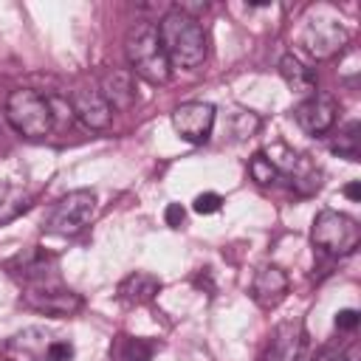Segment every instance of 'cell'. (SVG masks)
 Listing matches in <instances>:
<instances>
[{"mask_svg":"<svg viewBox=\"0 0 361 361\" xmlns=\"http://www.w3.org/2000/svg\"><path fill=\"white\" fill-rule=\"evenodd\" d=\"M220 206H223V197H220L217 192H203V195H197L195 203H192V209H195L197 214H214V212H220Z\"/></svg>","mask_w":361,"mask_h":361,"instance_id":"22","label":"cell"},{"mask_svg":"<svg viewBox=\"0 0 361 361\" xmlns=\"http://www.w3.org/2000/svg\"><path fill=\"white\" fill-rule=\"evenodd\" d=\"M285 178L290 180V186L299 195H313L322 186V169L307 155H296V161L290 164V169L285 172Z\"/></svg>","mask_w":361,"mask_h":361,"instance_id":"18","label":"cell"},{"mask_svg":"<svg viewBox=\"0 0 361 361\" xmlns=\"http://www.w3.org/2000/svg\"><path fill=\"white\" fill-rule=\"evenodd\" d=\"M124 54H127L133 76H141L149 85H166L169 82L172 65L166 59V51L158 39V28L152 23H135L127 31Z\"/></svg>","mask_w":361,"mask_h":361,"instance_id":"2","label":"cell"},{"mask_svg":"<svg viewBox=\"0 0 361 361\" xmlns=\"http://www.w3.org/2000/svg\"><path fill=\"white\" fill-rule=\"evenodd\" d=\"M336 99L327 96V93H313L307 99H302L293 110V118L296 124L307 133V135H324L333 124H336Z\"/></svg>","mask_w":361,"mask_h":361,"instance_id":"10","label":"cell"},{"mask_svg":"<svg viewBox=\"0 0 361 361\" xmlns=\"http://www.w3.org/2000/svg\"><path fill=\"white\" fill-rule=\"evenodd\" d=\"M6 118L20 135L42 138L54 130L56 110L48 96L31 90V87H20V90H11L6 99Z\"/></svg>","mask_w":361,"mask_h":361,"instance_id":"3","label":"cell"},{"mask_svg":"<svg viewBox=\"0 0 361 361\" xmlns=\"http://www.w3.org/2000/svg\"><path fill=\"white\" fill-rule=\"evenodd\" d=\"M336 327L338 330H355L358 327V310H353V307L338 310L336 313Z\"/></svg>","mask_w":361,"mask_h":361,"instance_id":"24","label":"cell"},{"mask_svg":"<svg viewBox=\"0 0 361 361\" xmlns=\"http://www.w3.org/2000/svg\"><path fill=\"white\" fill-rule=\"evenodd\" d=\"M23 305L28 310H37V313H45V316H56V319H65V316H73L85 307V299L68 288H59V285H34L23 293Z\"/></svg>","mask_w":361,"mask_h":361,"instance_id":"7","label":"cell"},{"mask_svg":"<svg viewBox=\"0 0 361 361\" xmlns=\"http://www.w3.org/2000/svg\"><path fill=\"white\" fill-rule=\"evenodd\" d=\"M279 76L285 79V85L296 93H305V96H313L316 93V85H319V76L313 68H307L296 54H285L279 59Z\"/></svg>","mask_w":361,"mask_h":361,"instance_id":"14","label":"cell"},{"mask_svg":"<svg viewBox=\"0 0 361 361\" xmlns=\"http://www.w3.org/2000/svg\"><path fill=\"white\" fill-rule=\"evenodd\" d=\"M344 195H347L350 200H358V197H361V180H353V183H347V186H344Z\"/></svg>","mask_w":361,"mask_h":361,"instance_id":"27","label":"cell"},{"mask_svg":"<svg viewBox=\"0 0 361 361\" xmlns=\"http://www.w3.org/2000/svg\"><path fill=\"white\" fill-rule=\"evenodd\" d=\"M341 347L338 344H324V347H319L316 353H313V358L310 361H341Z\"/></svg>","mask_w":361,"mask_h":361,"instance_id":"25","label":"cell"},{"mask_svg":"<svg viewBox=\"0 0 361 361\" xmlns=\"http://www.w3.org/2000/svg\"><path fill=\"white\" fill-rule=\"evenodd\" d=\"M288 293V274L279 268V265H262L257 274H254V282H251V299L262 307V310H271L276 307Z\"/></svg>","mask_w":361,"mask_h":361,"instance_id":"12","label":"cell"},{"mask_svg":"<svg viewBox=\"0 0 361 361\" xmlns=\"http://www.w3.org/2000/svg\"><path fill=\"white\" fill-rule=\"evenodd\" d=\"M161 290V279L147 271H133L118 282V299L124 305H144Z\"/></svg>","mask_w":361,"mask_h":361,"instance_id":"15","label":"cell"},{"mask_svg":"<svg viewBox=\"0 0 361 361\" xmlns=\"http://www.w3.org/2000/svg\"><path fill=\"white\" fill-rule=\"evenodd\" d=\"M341 361H344V353H341Z\"/></svg>","mask_w":361,"mask_h":361,"instance_id":"28","label":"cell"},{"mask_svg":"<svg viewBox=\"0 0 361 361\" xmlns=\"http://www.w3.org/2000/svg\"><path fill=\"white\" fill-rule=\"evenodd\" d=\"M305 341H307L305 322L302 319H285L274 327L262 361H299L305 353Z\"/></svg>","mask_w":361,"mask_h":361,"instance_id":"9","label":"cell"},{"mask_svg":"<svg viewBox=\"0 0 361 361\" xmlns=\"http://www.w3.org/2000/svg\"><path fill=\"white\" fill-rule=\"evenodd\" d=\"M31 206V197L20 189H11V186H0V223H8L14 220L20 212H25Z\"/></svg>","mask_w":361,"mask_h":361,"instance_id":"19","label":"cell"},{"mask_svg":"<svg viewBox=\"0 0 361 361\" xmlns=\"http://www.w3.org/2000/svg\"><path fill=\"white\" fill-rule=\"evenodd\" d=\"M248 175H251L259 186H271V183L279 180V172H276V166L268 161L265 152H257V155L248 161Z\"/></svg>","mask_w":361,"mask_h":361,"instance_id":"21","label":"cell"},{"mask_svg":"<svg viewBox=\"0 0 361 361\" xmlns=\"http://www.w3.org/2000/svg\"><path fill=\"white\" fill-rule=\"evenodd\" d=\"M310 243L327 254V257H347L358 248L361 243V226L344 214V212H333V209H322L313 217V228H310Z\"/></svg>","mask_w":361,"mask_h":361,"instance_id":"4","label":"cell"},{"mask_svg":"<svg viewBox=\"0 0 361 361\" xmlns=\"http://www.w3.org/2000/svg\"><path fill=\"white\" fill-rule=\"evenodd\" d=\"M51 265H54V257L48 251H42V248H31V251L17 254L11 259V268H14L17 276H23L28 282H39V285H42V279H45Z\"/></svg>","mask_w":361,"mask_h":361,"instance_id":"17","label":"cell"},{"mask_svg":"<svg viewBox=\"0 0 361 361\" xmlns=\"http://www.w3.org/2000/svg\"><path fill=\"white\" fill-rule=\"evenodd\" d=\"M155 350H158V341L152 338L118 333L110 344V361H152Z\"/></svg>","mask_w":361,"mask_h":361,"instance_id":"16","label":"cell"},{"mask_svg":"<svg viewBox=\"0 0 361 361\" xmlns=\"http://www.w3.org/2000/svg\"><path fill=\"white\" fill-rule=\"evenodd\" d=\"M93 212H96V195L90 189H73L48 209L42 228L56 237H73L90 223Z\"/></svg>","mask_w":361,"mask_h":361,"instance_id":"5","label":"cell"},{"mask_svg":"<svg viewBox=\"0 0 361 361\" xmlns=\"http://www.w3.org/2000/svg\"><path fill=\"white\" fill-rule=\"evenodd\" d=\"M164 217H166V226L180 228V226H183V220H186V212H183V206H180V203H169Z\"/></svg>","mask_w":361,"mask_h":361,"instance_id":"26","label":"cell"},{"mask_svg":"<svg viewBox=\"0 0 361 361\" xmlns=\"http://www.w3.org/2000/svg\"><path fill=\"white\" fill-rule=\"evenodd\" d=\"M158 39H161L172 68H186V71L197 68L209 54L206 28L197 23V17H186L178 8H172L161 17Z\"/></svg>","mask_w":361,"mask_h":361,"instance_id":"1","label":"cell"},{"mask_svg":"<svg viewBox=\"0 0 361 361\" xmlns=\"http://www.w3.org/2000/svg\"><path fill=\"white\" fill-rule=\"evenodd\" d=\"M48 361H71L73 358V344L71 341H51L45 350Z\"/></svg>","mask_w":361,"mask_h":361,"instance_id":"23","label":"cell"},{"mask_svg":"<svg viewBox=\"0 0 361 361\" xmlns=\"http://www.w3.org/2000/svg\"><path fill=\"white\" fill-rule=\"evenodd\" d=\"M99 93L113 110H127L135 104V76L130 71H107L102 76Z\"/></svg>","mask_w":361,"mask_h":361,"instance_id":"13","label":"cell"},{"mask_svg":"<svg viewBox=\"0 0 361 361\" xmlns=\"http://www.w3.org/2000/svg\"><path fill=\"white\" fill-rule=\"evenodd\" d=\"M333 152L341 155V158H347V161H358V121H350L338 133V138L333 144Z\"/></svg>","mask_w":361,"mask_h":361,"instance_id":"20","label":"cell"},{"mask_svg":"<svg viewBox=\"0 0 361 361\" xmlns=\"http://www.w3.org/2000/svg\"><path fill=\"white\" fill-rule=\"evenodd\" d=\"M71 113L87 127V130H107L113 121V107L104 102L99 87H76L71 93Z\"/></svg>","mask_w":361,"mask_h":361,"instance_id":"11","label":"cell"},{"mask_svg":"<svg viewBox=\"0 0 361 361\" xmlns=\"http://www.w3.org/2000/svg\"><path fill=\"white\" fill-rule=\"evenodd\" d=\"M347 39H350L347 28L336 17H330V14H316L302 28V48L313 59H330V56H336L347 45Z\"/></svg>","mask_w":361,"mask_h":361,"instance_id":"6","label":"cell"},{"mask_svg":"<svg viewBox=\"0 0 361 361\" xmlns=\"http://www.w3.org/2000/svg\"><path fill=\"white\" fill-rule=\"evenodd\" d=\"M214 116H217V110L209 102H183L172 110V127L183 141L203 144L212 135Z\"/></svg>","mask_w":361,"mask_h":361,"instance_id":"8","label":"cell"}]
</instances>
